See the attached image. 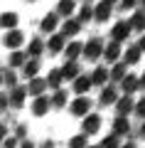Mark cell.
I'll list each match as a JSON object with an SVG mask.
<instances>
[{
  "label": "cell",
  "mask_w": 145,
  "mask_h": 148,
  "mask_svg": "<svg viewBox=\"0 0 145 148\" xmlns=\"http://www.w3.org/2000/svg\"><path fill=\"white\" fill-rule=\"evenodd\" d=\"M22 42H25V35H22L20 30H10V32H5V37H3V45H5L7 49H20L22 47Z\"/></svg>",
  "instance_id": "7a4b0ae2"
},
{
  "label": "cell",
  "mask_w": 145,
  "mask_h": 148,
  "mask_svg": "<svg viewBox=\"0 0 145 148\" xmlns=\"http://www.w3.org/2000/svg\"><path fill=\"white\" fill-rule=\"evenodd\" d=\"M71 12H74V0H59V5H57V12H54V15H64V17H67V15H71Z\"/></svg>",
  "instance_id": "4dcf8cb0"
},
{
  "label": "cell",
  "mask_w": 145,
  "mask_h": 148,
  "mask_svg": "<svg viewBox=\"0 0 145 148\" xmlns=\"http://www.w3.org/2000/svg\"><path fill=\"white\" fill-rule=\"evenodd\" d=\"M49 109H52V106H49V99H47V96H37L35 104H32V114H35V116H44Z\"/></svg>",
  "instance_id": "2e32d148"
},
{
  "label": "cell",
  "mask_w": 145,
  "mask_h": 148,
  "mask_svg": "<svg viewBox=\"0 0 145 148\" xmlns=\"http://www.w3.org/2000/svg\"><path fill=\"white\" fill-rule=\"evenodd\" d=\"M0 84H3V74H0Z\"/></svg>",
  "instance_id": "7dc6e473"
},
{
  "label": "cell",
  "mask_w": 145,
  "mask_h": 148,
  "mask_svg": "<svg viewBox=\"0 0 145 148\" xmlns=\"http://www.w3.org/2000/svg\"><path fill=\"white\" fill-rule=\"evenodd\" d=\"M116 99H118V89H116V86H103V89H101V104L103 106L116 104Z\"/></svg>",
  "instance_id": "e0dca14e"
},
{
  "label": "cell",
  "mask_w": 145,
  "mask_h": 148,
  "mask_svg": "<svg viewBox=\"0 0 145 148\" xmlns=\"http://www.w3.org/2000/svg\"><path fill=\"white\" fill-rule=\"evenodd\" d=\"M64 45H67V37H62L59 32H54V35L49 37V42H47L44 47H49V52H54V54H57V52H62V49H64Z\"/></svg>",
  "instance_id": "9a60e30c"
},
{
  "label": "cell",
  "mask_w": 145,
  "mask_h": 148,
  "mask_svg": "<svg viewBox=\"0 0 145 148\" xmlns=\"http://www.w3.org/2000/svg\"><path fill=\"white\" fill-rule=\"evenodd\" d=\"M39 27H42V32H49V35H54V30L59 27V17L54 15V12H49V15H44V17H42Z\"/></svg>",
  "instance_id": "8fae6325"
},
{
  "label": "cell",
  "mask_w": 145,
  "mask_h": 148,
  "mask_svg": "<svg viewBox=\"0 0 145 148\" xmlns=\"http://www.w3.org/2000/svg\"><path fill=\"white\" fill-rule=\"evenodd\" d=\"M86 148H99V146H86Z\"/></svg>",
  "instance_id": "bcb514c9"
},
{
  "label": "cell",
  "mask_w": 145,
  "mask_h": 148,
  "mask_svg": "<svg viewBox=\"0 0 145 148\" xmlns=\"http://www.w3.org/2000/svg\"><path fill=\"white\" fill-rule=\"evenodd\" d=\"M103 3H108V5H113V3H118V0H103Z\"/></svg>",
  "instance_id": "f6af8a7d"
},
{
  "label": "cell",
  "mask_w": 145,
  "mask_h": 148,
  "mask_svg": "<svg viewBox=\"0 0 145 148\" xmlns=\"http://www.w3.org/2000/svg\"><path fill=\"white\" fill-rule=\"evenodd\" d=\"M79 30H81V25H79L76 20H64V27H62L59 35H62V37H74Z\"/></svg>",
  "instance_id": "4316f807"
},
{
  "label": "cell",
  "mask_w": 145,
  "mask_h": 148,
  "mask_svg": "<svg viewBox=\"0 0 145 148\" xmlns=\"http://www.w3.org/2000/svg\"><path fill=\"white\" fill-rule=\"evenodd\" d=\"M3 148H17V138H10V136H7L5 141H3Z\"/></svg>",
  "instance_id": "74e56055"
},
{
  "label": "cell",
  "mask_w": 145,
  "mask_h": 148,
  "mask_svg": "<svg viewBox=\"0 0 145 148\" xmlns=\"http://www.w3.org/2000/svg\"><path fill=\"white\" fill-rule=\"evenodd\" d=\"M91 17H93V8H91V5H84L81 10H79V20H76V22L81 25V22H88Z\"/></svg>",
  "instance_id": "d6a6232c"
},
{
  "label": "cell",
  "mask_w": 145,
  "mask_h": 148,
  "mask_svg": "<svg viewBox=\"0 0 145 148\" xmlns=\"http://www.w3.org/2000/svg\"><path fill=\"white\" fill-rule=\"evenodd\" d=\"M67 104H69V94L64 89H57V91H54V96L49 99V106H54V109H64Z\"/></svg>",
  "instance_id": "ac0fdd59"
},
{
  "label": "cell",
  "mask_w": 145,
  "mask_h": 148,
  "mask_svg": "<svg viewBox=\"0 0 145 148\" xmlns=\"http://www.w3.org/2000/svg\"><path fill=\"white\" fill-rule=\"evenodd\" d=\"M130 131V123H128V119H123V116H118L113 121V136L118 138V136H123V133H128Z\"/></svg>",
  "instance_id": "484cf974"
},
{
  "label": "cell",
  "mask_w": 145,
  "mask_h": 148,
  "mask_svg": "<svg viewBox=\"0 0 145 148\" xmlns=\"http://www.w3.org/2000/svg\"><path fill=\"white\" fill-rule=\"evenodd\" d=\"M116 111H118V116H128L130 111H133V99L130 96H120V99H116Z\"/></svg>",
  "instance_id": "4fadbf2b"
},
{
  "label": "cell",
  "mask_w": 145,
  "mask_h": 148,
  "mask_svg": "<svg viewBox=\"0 0 145 148\" xmlns=\"http://www.w3.org/2000/svg\"><path fill=\"white\" fill-rule=\"evenodd\" d=\"M81 47H84V45H79V42L64 45V57H67V62H76V57L81 54Z\"/></svg>",
  "instance_id": "603a6c76"
},
{
  "label": "cell",
  "mask_w": 145,
  "mask_h": 148,
  "mask_svg": "<svg viewBox=\"0 0 145 148\" xmlns=\"http://www.w3.org/2000/svg\"><path fill=\"white\" fill-rule=\"evenodd\" d=\"M93 17H96V20H99V22H106V20H108V17H111V5H108V3H103V0H101L99 5L93 8Z\"/></svg>",
  "instance_id": "7402d4cb"
},
{
  "label": "cell",
  "mask_w": 145,
  "mask_h": 148,
  "mask_svg": "<svg viewBox=\"0 0 145 148\" xmlns=\"http://www.w3.org/2000/svg\"><path fill=\"white\" fill-rule=\"evenodd\" d=\"M88 89H91V82H88V77H86V74H79L76 79H74V91L81 96V94H86Z\"/></svg>",
  "instance_id": "cb8c5ba5"
},
{
  "label": "cell",
  "mask_w": 145,
  "mask_h": 148,
  "mask_svg": "<svg viewBox=\"0 0 145 148\" xmlns=\"http://www.w3.org/2000/svg\"><path fill=\"white\" fill-rule=\"evenodd\" d=\"M59 72H62V79H76L79 74H81V69H79L76 62H67Z\"/></svg>",
  "instance_id": "44dd1931"
},
{
  "label": "cell",
  "mask_w": 145,
  "mask_h": 148,
  "mask_svg": "<svg viewBox=\"0 0 145 148\" xmlns=\"http://www.w3.org/2000/svg\"><path fill=\"white\" fill-rule=\"evenodd\" d=\"M3 84H7V86H17V77H15V72H10V69H7V72L3 74Z\"/></svg>",
  "instance_id": "e575fe53"
},
{
  "label": "cell",
  "mask_w": 145,
  "mask_h": 148,
  "mask_svg": "<svg viewBox=\"0 0 145 148\" xmlns=\"http://www.w3.org/2000/svg\"><path fill=\"white\" fill-rule=\"evenodd\" d=\"M103 57L108 59V62H116V59L120 57V45H116V42L103 45Z\"/></svg>",
  "instance_id": "83f0119b"
},
{
  "label": "cell",
  "mask_w": 145,
  "mask_h": 148,
  "mask_svg": "<svg viewBox=\"0 0 145 148\" xmlns=\"http://www.w3.org/2000/svg\"><path fill=\"white\" fill-rule=\"evenodd\" d=\"M143 47H145V42L140 40L138 45H133V47H128V49H125V54H123V64H125V67H128V64H138V62H140Z\"/></svg>",
  "instance_id": "3957f363"
},
{
  "label": "cell",
  "mask_w": 145,
  "mask_h": 148,
  "mask_svg": "<svg viewBox=\"0 0 145 148\" xmlns=\"http://www.w3.org/2000/svg\"><path fill=\"white\" fill-rule=\"evenodd\" d=\"M37 72H39V62H37V59H27V62L22 64V77H25V79H35Z\"/></svg>",
  "instance_id": "ffe728a7"
},
{
  "label": "cell",
  "mask_w": 145,
  "mask_h": 148,
  "mask_svg": "<svg viewBox=\"0 0 145 148\" xmlns=\"http://www.w3.org/2000/svg\"><path fill=\"white\" fill-rule=\"evenodd\" d=\"M88 146V138L84 136V133H76V136L69 141V148H86Z\"/></svg>",
  "instance_id": "1f68e13d"
},
{
  "label": "cell",
  "mask_w": 145,
  "mask_h": 148,
  "mask_svg": "<svg viewBox=\"0 0 145 148\" xmlns=\"http://www.w3.org/2000/svg\"><path fill=\"white\" fill-rule=\"evenodd\" d=\"M27 62V54L22 52V49H15V52L10 54V67H15V69H22V64Z\"/></svg>",
  "instance_id": "f546056e"
},
{
  "label": "cell",
  "mask_w": 145,
  "mask_h": 148,
  "mask_svg": "<svg viewBox=\"0 0 145 148\" xmlns=\"http://www.w3.org/2000/svg\"><path fill=\"white\" fill-rule=\"evenodd\" d=\"M99 148H120V141L113 136V133H111V136H106L103 141H101V146H99Z\"/></svg>",
  "instance_id": "836d02e7"
},
{
  "label": "cell",
  "mask_w": 145,
  "mask_h": 148,
  "mask_svg": "<svg viewBox=\"0 0 145 148\" xmlns=\"http://www.w3.org/2000/svg\"><path fill=\"white\" fill-rule=\"evenodd\" d=\"M20 148H35V143H32V141H25V143H20Z\"/></svg>",
  "instance_id": "b9f144b4"
},
{
  "label": "cell",
  "mask_w": 145,
  "mask_h": 148,
  "mask_svg": "<svg viewBox=\"0 0 145 148\" xmlns=\"http://www.w3.org/2000/svg\"><path fill=\"white\" fill-rule=\"evenodd\" d=\"M120 148H138V146H135L133 141H128V143H123V146H120Z\"/></svg>",
  "instance_id": "7bdbcfd3"
},
{
  "label": "cell",
  "mask_w": 145,
  "mask_h": 148,
  "mask_svg": "<svg viewBox=\"0 0 145 148\" xmlns=\"http://www.w3.org/2000/svg\"><path fill=\"white\" fill-rule=\"evenodd\" d=\"M7 106H10V101H7V94L3 91V94H0V111H3V109H7Z\"/></svg>",
  "instance_id": "f35d334b"
},
{
  "label": "cell",
  "mask_w": 145,
  "mask_h": 148,
  "mask_svg": "<svg viewBox=\"0 0 145 148\" xmlns=\"http://www.w3.org/2000/svg\"><path fill=\"white\" fill-rule=\"evenodd\" d=\"M81 133L84 136H91V133H96L99 131V126H101V116H96V114H88V116H84V123H81Z\"/></svg>",
  "instance_id": "5b68a950"
},
{
  "label": "cell",
  "mask_w": 145,
  "mask_h": 148,
  "mask_svg": "<svg viewBox=\"0 0 145 148\" xmlns=\"http://www.w3.org/2000/svg\"><path fill=\"white\" fill-rule=\"evenodd\" d=\"M42 52H44V42H42L39 37H35V40L30 42V47H27V52H25V54H30L32 59H37Z\"/></svg>",
  "instance_id": "d4e9b609"
},
{
  "label": "cell",
  "mask_w": 145,
  "mask_h": 148,
  "mask_svg": "<svg viewBox=\"0 0 145 148\" xmlns=\"http://www.w3.org/2000/svg\"><path fill=\"white\" fill-rule=\"evenodd\" d=\"M15 133H17V138H22V136L27 133V126H25V123H20V126L15 128Z\"/></svg>",
  "instance_id": "ab89813d"
},
{
  "label": "cell",
  "mask_w": 145,
  "mask_h": 148,
  "mask_svg": "<svg viewBox=\"0 0 145 148\" xmlns=\"http://www.w3.org/2000/svg\"><path fill=\"white\" fill-rule=\"evenodd\" d=\"M88 82H91V86H106V82H108V69L106 67H96L93 74L88 77Z\"/></svg>",
  "instance_id": "9c48e42d"
},
{
  "label": "cell",
  "mask_w": 145,
  "mask_h": 148,
  "mask_svg": "<svg viewBox=\"0 0 145 148\" xmlns=\"http://www.w3.org/2000/svg\"><path fill=\"white\" fill-rule=\"evenodd\" d=\"M25 89H27V94H32V96L37 99V96H44L47 84H44V79H42V77H35V79H30V84H27Z\"/></svg>",
  "instance_id": "ba28073f"
},
{
  "label": "cell",
  "mask_w": 145,
  "mask_h": 148,
  "mask_svg": "<svg viewBox=\"0 0 145 148\" xmlns=\"http://www.w3.org/2000/svg\"><path fill=\"white\" fill-rule=\"evenodd\" d=\"M27 99V89L25 86H12L10 96H7V101H10V106H22Z\"/></svg>",
  "instance_id": "30bf717a"
},
{
  "label": "cell",
  "mask_w": 145,
  "mask_h": 148,
  "mask_svg": "<svg viewBox=\"0 0 145 148\" xmlns=\"http://www.w3.org/2000/svg\"><path fill=\"white\" fill-rule=\"evenodd\" d=\"M39 148H54V143H52V141H47L44 146H39Z\"/></svg>",
  "instance_id": "ee69618b"
},
{
  "label": "cell",
  "mask_w": 145,
  "mask_h": 148,
  "mask_svg": "<svg viewBox=\"0 0 145 148\" xmlns=\"http://www.w3.org/2000/svg\"><path fill=\"white\" fill-rule=\"evenodd\" d=\"M128 35H130V27H128V22H116L113 25V30H111V37H113V42L116 45H120L123 40H128Z\"/></svg>",
  "instance_id": "8992f818"
},
{
  "label": "cell",
  "mask_w": 145,
  "mask_h": 148,
  "mask_svg": "<svg viewBox=\"0 0 145 148\" xmlns=\"http://www.w3.org/2000/svg\"><path fill=\"white\" fill-rule=\"evenodd\" d=\"M5 138H7V126H5V123H0V143L5 141Z\"/></svg>",
  "instance_id": "60d3db41"
},
{
  "label": "cell",
  "mask_w": 145,
  "mask_h": 148,
  "mask_svg": "<svg viewBox=\"0 0 145 148\" xmlns=\"http://www.w3.org/2000/svg\"><path fill=\"white\" fill-rule=\"evenodd\" d=\"M120 10H135V5H138V0H118Z\"/></svg>",
  "instance_id": "d590c367"
},
{
  "label": "cell",
  "mask_w": 145,
  "mask_h": 148,
  "mask_svg": "<svg viewBox=\"0 0 145 148\" xmlns=\"http://www.w3.org/2000/svg\"><path fill=\"white\" fill-rule=\"evenodd\" d=\"M128 27H130V30L143 32V27H145V12H143V8H135L133 17H130V22H128Z\"/></svg>",
  "instance_id": "5bb4252c"
},
{
  "label": "cell",
  "mask_w": 145,
  "mask_h": 148,
  "mask_svg": "<svg viewBox=\"0 0 145 148\" xmlns=\"http://www.w3.org/2000/svg\"><path fill=\"white\" fill-rule=\"evenodd\" d=\"M118 84L123 86L125 96H128V94H133L135 89H143V79H140V77H135V74H125V77L118 82Z\"/></svg>",
  "instance_id": "277c9868"
},
{
  "label": "cell",
  "mask_w": 145,
  "mask_h": 148,
  "mask_svg": "<svg viewBox=\"0 0 145 148\" xmlns=\"http://www.w3.org/2000/svg\"><path fill=\"white\" fill-rule=\"evenodd\" d=\"M125 74H128V72H125V64H123V62H116V64H113V69L108 72V79H113V82H120V79L125 77Z\"/></svg>",
  "instance_id": "f1b7e54d"
},
{
  "label": "cell",
  "mask_w": 145,
  "mask_h": 148,
  "mask_svg": "<svg viewBox=\"0 0 145 148\" xmlns=\"http://www.w3.org/2000/svg\"><path fill=\"white\" fill-rule=\"evenodd\" d=\"M133 111L138 114L140 119H143V116H145V101H138V104H133Z\"/></svg>",
  "instance_id": "8d00e7d4"
},
{
  "label": "cell",
  "mask_w": 145,
  "mask_h": 148,
  "mask_svg": "<svg viewBox=\"0 0 145 148\" xmlns=\"http://www.w3.org/2000/svg\"><path fill=\"white\" fill-rule=\"evenodd\" d=\"M17 20H20V17H17V12H3V15H0V27H3V30H17Z\"/></svg>",
  "instance_id": "7c38bea8"
},
{
  "label": "cell",
  "mask_w": 145,
  "mask_h": 148,
  "mask_svg": "<svg viewBox=\"0 0 145 148\" xmlns=\"http://www.w3.org/2000/svg\"><path fill=\"white\" fill-rule=\"evenodd\" d=\"M62 72H59V69H49V74H47V79H44V84L47 86H52L54 91L57 89H62Z\"/></svg>",
  "instance_id": "d6986e66"
},
{
  "label": "cell",
  "mask_w": 145,
  "mask_h": 148,
  "mask_svg": "<svg viewBox=\"0 0 145 148\" xmlns=\"http://www.w3.org/2000/svg\"><path fill=\"white\" fill-rule=\"evenodd\" d=\"M81 54L86 59H91V62H96V59L103 54V42H101V40H88V42L81 47Z\"/></svg>",
  "instance_id": "6da1fadb"
},
{
  "label": "cell",
  "mask_w": 145,
  "mask_h": 148,
  "mask_svg": "<svg viewBox=\"0 0 145 148\" xmlns=\"http://www.w3.org/2000/svg\"><path fill=\"white\" fill-rule=\"evenodd\" d=\"M88 111H91V101H88L86 96H79V99L71 104V114L74 116H88Z\"/></svg>",
  "instance_id": "52a82bcc"
}]
</instances>
